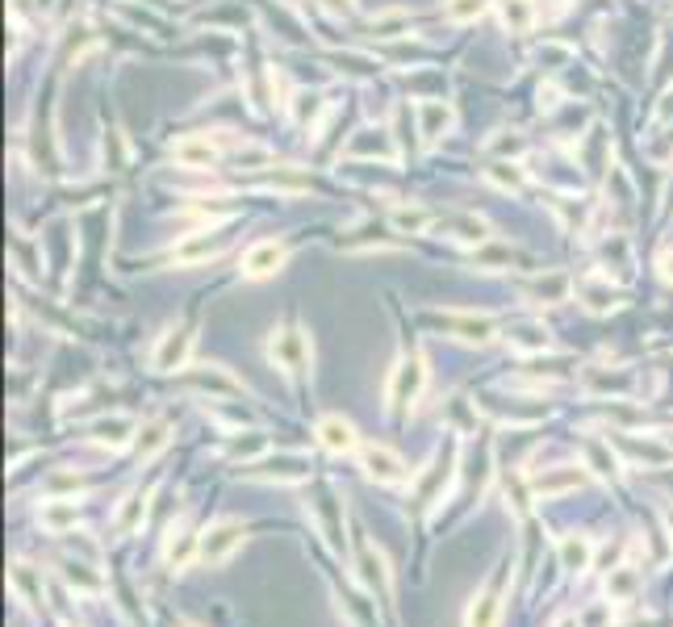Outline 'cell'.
<instances>
[{"mask_svg":"<svg viewBox=\"0 0 673 627\" xmlns=\"http://www.w3.org/2000/svg\"><path fill=\"white\" fill-rule=\"evenodd\" d=\"M268 360L281 368L285 377H301L314 364V343L297 322H289V327H276L268 335Z\"/></svg>","mask_w":673,"mask_h":627,"instance_id":"1","label":"cell"},{"mask_svg":"<svg viewBox=\"0 0 673 627\" xmlns=\"http://www.w3.org/2000/svg\"><path fill=\"white\" fill-rule=\"evenodd\" d=\"M423 389H427V360L414 352V356H402L398 364H393V373H389V385H385V406L393 414H402L406 406H414L423 398Z\"/></svg>","mask_w":673,"mask_h":627,"instance_id":"2","label":"cell"},{"mask_svg":"<svg viewBox=\"0 0 673 627\" xmlns=\"http://www.w3.org/2000/svg\"><path fill=\"white\" fill-rule=\"evenodd\" d=\"M243 544H247V527H243L239 519H214L210 527L201 531V556H197V561H201L205 569H218V565H226Z\"/></svg>","mask_w":673,"mask_h":627,"instance_id":"3","label":"cell"},{"mask_svg":"<svg viewBox=\"0 0 673 627\" xmlns=\"http://www.w3.org/2000/svg\"><path fill=\"white\" fill-rule=\"evenodd\" d=\"M356 569H360V582L368 590V598H381L393 602V569L385 561V552L373 540H360V556H356Z\"/></svg>","mask_w":673,"mask_h":627,"instance_id":"4","label":"cell"},{"mask_svg":"<svg viewBox=\"0 0 673 627\" xmlns=\"http://www.w3.org/2000/svg\"><path fill=\"white\" fill-rule=\"evenodd\" d=\"M356 456H360L364 477H368V481H377V485H402V481L410 477L406 460L393 452V448H385V444H360Z\"/></svg>","mask_w":673,"mask_h":627,"instance_id":"5","label":"cell"},{"mask_svg":"<svg viewBox=\"0 0 673 627\" xmlns=\"http://www.w3.org/2000/svg\"><path fill=\"white\" fill-rule=\"evenodd\" d=\"M586 464L582 469H573V464H561V469H544V473H531L527 477V494L536 498V502H552V498H561V494H573V490H582L586 485Z\"/></svg>","mask_w":673,"mask_h":627,"instance_id":"6","label":"cell"},{"mask_svg":"<svg viewBox=\"0 0 673 627\" xmlns=\"http://www.w3.org/2000/svg\"><path fill=\"white\" fill-rule=\"evenodd\" d=\"M310 515H314V527L318 536L327 540L335 552H347V531H343V502L335 498L331 485H322L318 498L310 502Z\"/></svg>","mask_w":673,"mask_h":627,"instance_id":"7","label":"cell"},{"mask_svg":"<svg viewBox=\"0 0 673 627\" xmlns=\"http://www.w3.org/2000/svg\"><path fill=\"white\" fill-rule=\"evenodd\" d=\"M193 343H197L193 327H172L164 339H159L155 356H151V368H155V373H180V368L189 364V356H193Z\"/></svg>","mask_w":673,"mask_h":627,"instance_id":"8","label":"cell"},{"mask_svg":"<svg viewBox=\"0 0 673 627\" xmlns=\"http://www.w3.org/2000/svg\"><path fill=\"white\" fill-rule=\"evenodd\" d=\"M285 264V243H276V239H260V243H251L243 251V260H239V272L247 276V281H268V276H276Z\"/></svg>","mask_w":673,"mask_h":627,"instance_id":"9","label":"cell"},{"mask_svg":"<svg viewBox=\"0 0 673 627\" xmlns=\"http://www.w3.org/2000/svg\"><path fill=\"white\" fill-rule=\"evenodd\" d=\"M314 435H318V448H327L331 456H352V452H360V435H356V427L347 423L343 414H322L318 427H314Z\"/></svg>","mask_w":673,"mask_h":627,"instance_id":"10","label":"cell"},{"mask_svg":"<svg viewBox=\"0 0 673 627\" xmlns=\"http://www.w3.org/2000/svg\"><path fill=\"white\" fill-rule=\"evenodd\" d=\"M88 435H92V444H101L109 452H122L138 435V423L130 414H105V418H97V423H88Z\"/></svg>","mask_w":673,"mask_h":627,"instance_id":"11","label":"cell"},{"mask_svg":"<svg viewBox=\"0 0 673 627\" xmlns=\"http://www.w3.org/2000/svg\"><path fill=\"white\" fill-rule=\"evenodd\" d=\"M502 602H506V573L473 598L469 615H464V627H498V619H502Z\"/></svg>","mask_w":673,"mask_h":627,"instance_id":"12","label":"cell"},{"mask_svg":"<svg viewBox=\"0 0 673 627\" xmlns=\"http://www.w3.org/2000/svg\"><path fill=\"white\" fill-rule=\"evenodd\" d=\"M197 556H201V536H197V531H189V519H180L168 531V540H164V561L180 573V569H189Z\"/></svg>","mask_w":673,"mask_h":627,"instance_id":"13","label":"cell"},{"mask_svg":"<svg viewBox=\"0 0 673 627\" xmlns=\"http://www.w3.org/2000/svg\"><path fill=\"white\" fill-rule=\"evenodd\" d=\"M444 327H448L456 339L477 343V347H485V343L498 339V322H494V318H477V314H448Z\"/></svg>","mask_w":673,"mask_h":627,"instance_id":"14","label":"cell"},{"mask_svg":"<svg viewBox=\"0 0 673 627\" xmlns=\"http://www.w3.org/2000/svg\"><path fill=\"white\" fill-rule=\"evenodd\" d=\"M151 498H155V490H151V494H126V498L118 502V510H113V531H118V536H134V531L147 523Z\"/></svg>","mask_w":673,"mask_h":627,"instance_id":"15","label":"cell"},{"mask_svg":"<svg viewBox=\"0 0 673 627\" xmlns=\"http://www.w3.org/2000/svg\"><path fill=\"white\" fill-rule=\"evenodd\" d=\"M76 519H80L76 498H46L38 510V523L51 531V536H67V531L76 527Z\"/></svg>","mask_w":673,"mask_h":627,"instance_id":"16","label":"cell"},{"mask_svg":"<svg viewBox=\"0 0 673 627\" xmlns=\"http://www.w3.org/2000/svg\"><path fill=\"white\" fill-rule=\"evenodd\" d=\"M582 464H586L594 477L611 481V477L619 473V456H615V448H611V439H582Z\"/></svg>","mask_w":673,"mask_h":627,"instance_id":"17","label":"cell"},{"mask_svg":"<svg viewBox=\"0 0 673 627\" xmlns=\"http://www.w3.org/2000/svg\"><path fill=\"white\" fill-rule=\"evenodd\" d=\"M168 444H172V427L164 423V418H151V423H143L138 435H134V456L138 460H155Z\"/></svg>","mask_w":673,"mask_h":627,"instance_id":"18","label":"cell"},{"mask_svg":"<svg viewBox=\"0 0 673 627\" xmlns=\"http://www.w3.org/2000/svg\"><path fill=\"white\" fill-rule=\"evenodd\" d=\"M506 343L515 347V352H523V356H540V352H548V327L544 322H515V327L506 331Z\"/></svg>","mask_w":673,"mask_h":627,"instance_id":"19","label":"cell"},{"mask_svg":"<svg viewBox=\"0 0 673 627\" xmlns=\"http://www.w3.org/2000/svg\"><path fill=\"white\" fill-rule=\"evenodd\" d=\"M439 230H444L448 239L473 243V247H481L485 239H490V226H485V218H477V214H460V218H439Z\"/></svg>","mask_w":673,"mask_h":627,"instance_id":"20","label":"cell"},{"mask_svg":"<svg viewBox=\"0 0 673 627\" xmlns=\"http://www.w3.org/2000/svg\"><path fill=\"white\" fill-rule=\"evenodd\" d=\"M172 155H176V164H184V168H210L214 159H218V147H214V138H180V143L172 147Z\"/></svg>","mask_w":673,"mask_h":627,"instance_id":"21","label":"cell"},{"mask_svg":"<svg viewBox=\"0 0 673 627\" xmlns=\"http://www.w3.org/2000/svg\"><path fill=\"white\" fill-rule=\"evenodd\" d=\"M226 251V239L222 235H193L189 243H180L172 251V260L176 264H201V260H214V255Z\"/></svg>","mask_w":673,"mask_h":627,"instance_id":"22","label":"cell"},{"mask_svg":"<svg viewBox=\"0 0 673 627\" xmlns=\"http://www.w3.org/2000/svg\"><path fill=\"white\" fill-rule=\"evenodd\" d=\"M561 565L569 569V573H586V569H594V540L590 536H561Z\"/></svg>","mask_w":673,"mask_h":627,"instance_id":"23","label":"cell"},{"mask_svg":"<svg viewBox=\"0 0 673 627\" xmlns=\"http://www.w3.org/2000/svg\"><path fill=\"white\" fill-rule=\"evenodd\" d=\"M9 586L26 607H42V573L34 565H13L9 569Z\"/></svg>","mask_w":673,"mask_h":627,"instance_id":"24","label":"cell"},{"mask_svg":"<svg viewBox=\"0 0 673 627\" xmlns=\"http://www.w3.org/2000/svg\"><path fill=\"white\" fill-rule=\"evenodd\" d=\"M498 17L510 34H527L536 26V0H498Z\"/></svg>","mask_w":673,"mask_h":627,"instance_id":"25","label":"cell"},{"mask_svg":"<svg viewBox=\"0 0 673 627\" xmlns=\"http://www.w3.org/2000/svg\"><path fill=\"white\" fill-rule=\"evenodd\" d=\"M569 289H573V281H569L565 272H548V276H536V281L527 285V297L540 301V306H544V301H548V306H556V301L569 297Z\"/></svg>","mask_w":673,"mask_h":627,"instance_id":"26","label":"cell"},{"mask_svg":"<svg viewBox=\"0 0 673 627\" xmlns=\"http://www.w3.org/2000/svg\"><path fill=\"white\" fill-rule=\"evenodd\" d=\"M193 385H197V389H205V393H226V398H239V393H243V385H239L235 377H230L222 364L201 368V373L193 377Z\"/></svg>","mask_w":673,"mask_h":627,"instance_id":"27","label":"cell"},{"mask_svg":"<svg viewBox=\"0 0 673 627\" xmlns=\"http://www.w3.org/2000/svg\"><path fill=\"white\" fill-rule=\"evenodd\" d=\"M448 126H452V105H444V101H423L419 105V130H423V138L448 134Z\"/></svg>","mask_w":673,"mask_h":627,"instance_id":"28","label":"cell"},{"mask_svg":"<svg viewBox=\"0 0 673 627\" xmlns=\"http://www.w3.org/2000/svg\"><path fill=\"white\" fill-rule=\"evenodd\" d=\"M510 264H515V247H510V243H490V239H485L477 247V255H473V268H481V272H498V268H510Z\"/></svg>","mask_w":673,"mask_h":627,"instance_id":"29","label":"cell"},{"mask_svg":"<svg viewBox=\"0 0 673 627\" xmlns=\"http://www.w3.org/2000/svg\"><path fill=\"white\" fill-rule=\"evenodd\" d=\"M636 590H640V573L632 565H615L607 573V598L611 602H628V598H636Z\"/></svg>","mask_w":673,"mask_h":627,"instance_id":"30","label":"cell"},{"mask_svg":"<svg viewBox=\"0 0 673 627\" xmlns=\"http://www.w3.org/2000/svg\"><path fill=\"white\" fill-rule=\"evenodd\" d=\"M577 297H582L594 314H607L611 306H619V293L607 281H582V285H577Z\"/></svg>","mask_w":673,"mask_h":627,"instance_id":"31","label":"cell"},{"mask_svg":"<svg viewBox=\"0 0 673 627\" xmlns=\"http://www.w3.org/2000/svg\"><path fill=\"white\" fill-rule=\"evenodd\" d=\"M485 180H490L494 189H502V193H519V189H523L519 164H506V159H494V164L485 168Z\"/></svg>","mask_w":673,"mask_h":627,"instance_id":"32","label":"cell"},{"mask_svg":"<svg viewBox=\"0 0 673 627\" xmlns=\"http://www.w3.org/2000/svg\"><path fill=\"white\" fill-rule=\"evenodd\" d=\"M485 13V0H448L444 5V17L452 26H464V21H477Z\"/></svg>","mask_w":673,"mask_h":627,"instance_id":"33","label":"cell"},{"mask_svg":"<svg viewBox=\"0 0 673 627\" xmlns=\"http://www.w3.org/2000/svg\"><path fill=\"white\" fill-rule=\"evenodd\" d=\"M406 26H410V17H406L402 9H389V13H377V17H373V34H381V38H398Z\"/></svg>","mask_w":673,"mask_h":627,"instance_id":"34","label":"cell"},{"mask_svg":"<svg viewBox=\"0 0 673 627\" xmlns=\"http://www.w3.org/2000/svg\"><path fill=\"white\" fill-rule=\"evenodd\" d=\"M264 452H268V439L260 431H247V439H235V444H230V456H235V460H255Z\"/></svg>","mask_w":673,"mask_h":627,"instance_id":"35","label":"cell"},{"mask_svg":"<svg viewBox=\"0 0 673 627\" xmlns=\"http://www.w3.org/2000/svg\"><path fill=\"white\" fill-rule=\"evenodd\" d=\"M393 226L410 230V235H419V230L431 226V214H427V209H393Z\"/></svg>","mask_w":673,"mask_h":627,"instance_id":"36","label":"cell"},{"mask_svg":"<svg viewBox=\"0 0 673 627\" xmlns=\"http://www.w3.org/2000/svg\"><path fill=\"white\" fill-rule=\"evenodd\" d=\"M63 577H67V586H76V590H84V594H97V590H101V577H97V573H84V565L67 561V565H63Z\"/></svg>","mask_w":673,"mask_h":627,"instance_id":"37","label":"cell"},{"mask_svg":"<svg viewBox=\"0 0 673 627\" xmlns=\"http://www.w3.org/2000/svg\"><path fill=\"white\" fill-rule=\"evenodd\" d=\"M314 113H318V97H306V92H301V97H297V122L306 126Z\"/></svg>","mask_w":673,"mask_h":627,"instance_id":"38","label":"cell"},{"mask_svg":"<svg viewBox=\"0 0 673 627\" xmlns=\"http://www.w3.org/2000/svg\"><path fill=\"white\" fill-rule=\"evenodd\" d=\"M322 9H327V13H335V17H352V13H356V5H352V0H322Z\"/></svg>","mask_w":673,"mask_h":627,"instance_id":"39","label":"cell"},{"mask_svg":"<svg viewBox=\"0 0 673 627\" xmlns=\"http://www.w3.org/2000/svg\"><path fill=\"white\" fill-rule=\"evenodd\" d=\"M657 272H661V281H669V285H673V247H669V251H661Z\"/></svg>","mask_w":673,"mask_h":627,"instance_id":"40","label":"cell"},{"mask_svg":"<svg viewBox=\"0 0 673 627\" xmlns=\"http://www.w3.org/2000/svg\"><path fill=\"white\" fill-rule=\"evenodd\" d=\"M76 485H80V477H55L51 490H76Z\"/></svg>","mask_w":673,"mask_h":627,"instance_id":"41","label":"cell"},{"mask_svg":"<svg viewBox=\"0 0 673 627\" xmlns=\"http://www.w3.org/2000/svg\"><path fill=\"white\" fill-rule=\"evenodd\" d=\"M552 627H582V619H577V615H561V619H556Z\"/></svg>","mask_w":673,"mask_h":627,"instance_id":"42","label":"cell"},{"mask_svg":"<svg viewBox=\"0 0 673 627\" xmlns=\"http://www.w3.org/2000/svg\"><path fill=\"white\" fill-rule=\"evenodd\" d=\"M176 627H193V623H176Z\"/></svg>","mask_w":673,"mask_h":627,"instance_id":"43","label":"cell"},{"mask_svg":"<svg viewBox=\"0 0 673 627\" xmlns=\"http://www.w3.org/2000/svg\"><path fill=\"white\" fill-rule=\"evenodd\" d=\"M669 448H673V435H669Z\"/></svg>","mask_w":673,"mask_h":627,"instance_id":"44","label":"cell"},{"mask_svg":"<svg viewBox=\"0 0 673 627\" xmlns=\"http://www.w3.org/2000/svg\"><path fill=\"white\" fill-rule=\"evenodd\" d=\"M669 197H673V193H669ZM669 209H673V201H669Z\"/></svg>","mask_w":673,"mask_h":627,"instance_id":"45","label":"cell"}]
</instances>
